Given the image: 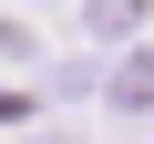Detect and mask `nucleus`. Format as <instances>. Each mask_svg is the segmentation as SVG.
Wrapping results in <instances>:
<instances>
[{"label":"nucleus","instance_id":"obj_1","mask_svg":"<svg viewBox=\"0 0 154 144\" xmlns=\"http://www.w3.org/2000/svg\"><path fill=\"white\" fill-rule=\"evenodd\" d=\"M134 11H144V0H93V31H123Z\"/></svg>","mask_w":154,"mask_h":144}]
</instances>
